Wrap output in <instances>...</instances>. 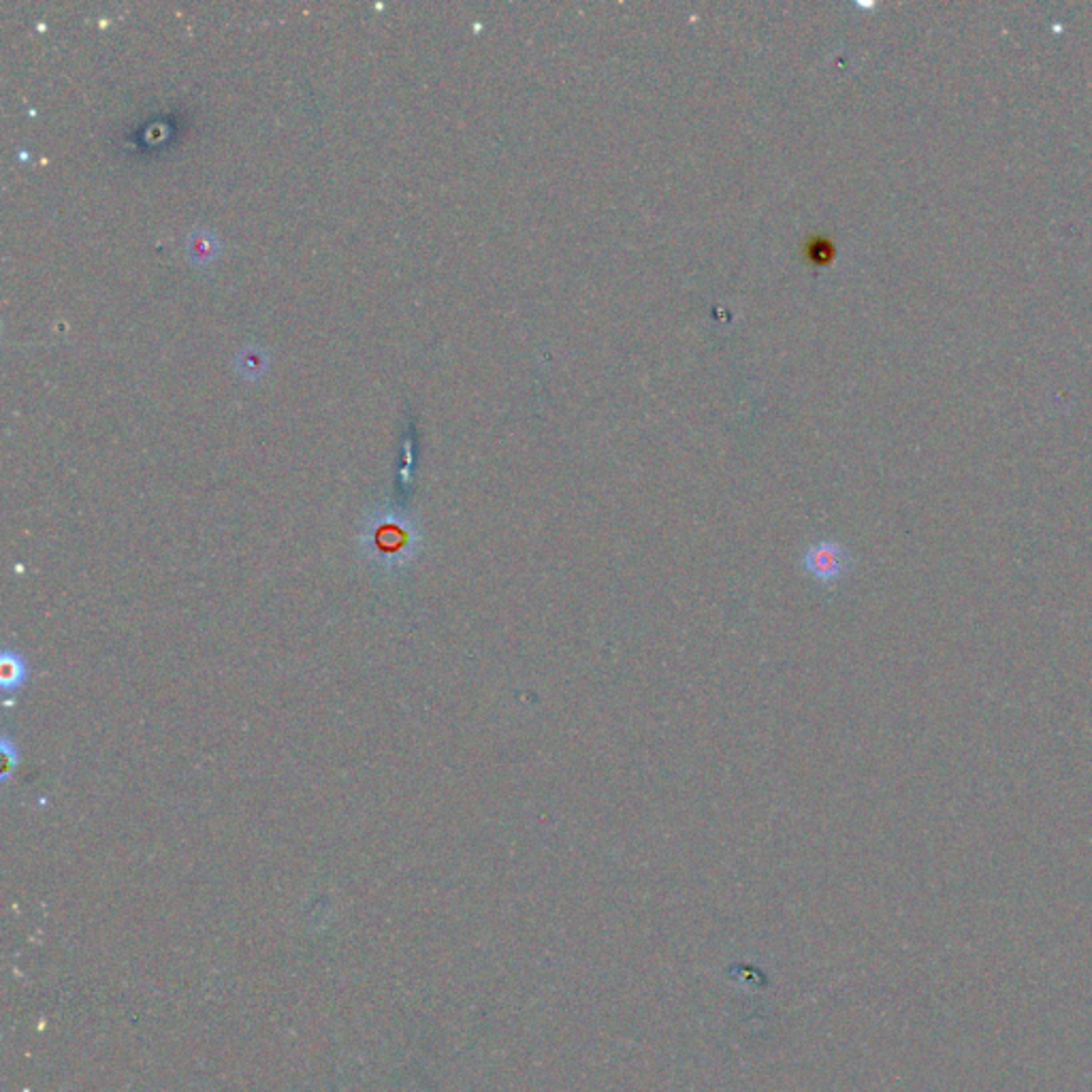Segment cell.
Returning <instances> with one entry per match:
<instances>
[{"label": "cell", "instance_id": "obj_3", "mask_svg": "<svg viewBox=\"0 0 1092 1092\" xmlns=\"http://www.w3.org/2000/svg\"><path fill=\"white\" fill-rule=\"evenodd\" d=\"M265 366H268V355L259 346H248L237 355V372H242L246 378H257Z\"/></svg>", "mask_w": 1092, "mask_h": 1092}, {"label": "cell", "instance_id": "obj_1", "mask_svg": "<svg viewBox=\"0 0 1092 1092\" xmlns=\"http://www.w3.org/2000/svg\"><path fill=\"white\" fill-rule=\"evenodd\" d=\"M803 564H805V570L816 581L823 585H832L845 577L851 564V557L845 551L843 544H838L834 540H819L809 546Z\"/></svg>", "mask_w": 1092, "mask_h": 1092}, {"label": "cell", "instance_id": "obj_2", "mask_svg": "<svg viewBox=\"0 0 1092 1092\" xmlns=\"http://www.w3.org/2000/svg\"><path fill=\"white\" fill-rule=\"evenodd\" d=\"M218 240L216 235L212 231L207 229H199L194 231L190 237H188V252H190V261L194 263H209L214 261L216 255H218Z\"/></svg>", "mask_w": 1092, "mask_h": 1092}, {"label": "cell", "instance_id": "obj_4", "mask_svg": "<svg viewBox=\"0 0 1092 1092\" xmlns=\"http://www.w3.org/2000/svg\"><path fill=\"white\" fill-rule=\"evenodd\" d=\"M24 677H26V668H24V662L20 660V657L18 655H5L3 664H0V681H3V688L5 690L20 688Z\"/></svg>", "mask_w": 1092, "mask_h": 1092}]
</instances>
